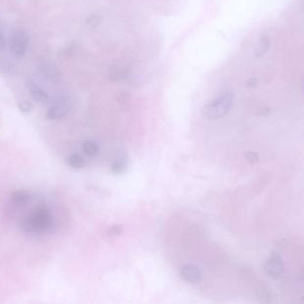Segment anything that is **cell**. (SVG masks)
Returning <instances> with one entry per match:
<instances>
[{
  "mask_svg": "<svg viewBox=\"0 0 304 304\" xmlns=\"http://www.w3.org/2000/svg\"><path fill=\"white\" fill-rule=\"evenodd\" d=\"M234 102V94L226 91L211 103L202 108V113L207 120H218L229 112Z\"/></svg>",
  "mask_w": 304,
  "mask_h": 304,
  "instance_id": "1",
  "label": "cell"
},
{
  "mask_svg": "<svg viewBox=\"0 0 304 304\" xmlns=\"http://www.w3.org/2000/svg\"><path fill=\"white\" fill-rule=\"evenodd\" d=\"M179 276L182 279L186 282L196 284L201 280L202 272L196 265L185 264L179 269Z\"/></svg>",
  "mask_w": 304,
  "mask_h": 304,
  "instance_id": "6",
  "label": "cell"
},
{
  "mask_svg": "<svg viewBox=\"0 0 304 304\" xmlns=\"http://www.w3.org/2000/svg\"><path fill=\"white\" fill-rule=\"evenodd\" d=\"M270 45H271V40L269 36H262L260 39L259 45L257 47V49L255 50V56L257 58H260L261 56H263L265 54L268 53V51L270 50Z\"/></svg>",
  "mask_w": 304,
  "mask_h": 304,
  "instance_id": "8",
  "label": "cell"
},
{
  "mask_svg": "<svg viewBox=\"0 0 304 304\" xmlns=\"http://www.w3.org/2000/svg\"><path fill=\"white\" fill-rule=\"evenodd\" d=\"M5 48V39L2 30L0 29V50H3Z\"/></svg>",
  "mask_w": 304,
  "mask_h": 304,
  "instance_id": "20",
  "label": "cell"
},
{
  "mask_svg": "<svg viewBox=\"0 0 304 304\" xmlns=\"http://www.w3.org/2000/svg\"><path fill=\"white\" fill-rule=\"evenodd\" d=\"M18 108H19L21 113H30V111L32 109V105L28 101H21L18 103Z\"/></svg>",
  "mask_w": 304,
  "mask_h": 304,
  "instance_id": "16",
  "label": "cell"
},
{
  "mask_svg": "<svg viewBox=\"0 0 304 304\" xmlns=\"http://www.w3.org/2000/svg\"><path fill=\"white\" fill-rule=\"evenodd\" d=\"M86 22H87V24H88L89 26H91V27H97V26L100 24L101 18H100L99 15H91V16H89Z\"/></svg>",
  "mask_w": 304,
  "mask_h": 304,
  "instance_id": "17",
  "label": "cell"
},
{
  "mask_svg": "<svg viewBox=\"0 0 304 304\" xmlns=\"http://www.w3.org/2000/svg\"><path fill=\"white\" fill-rule=\"evenodd\" d=\"M265 270L267 274L274 279L281 278L284 272V263L279 255H274L266 261Z\"/></svg>",
  "mask_w": 304,
  "mask_h": 304,
  "instance_id": "5",
  "label": "cell"
},
{
  "mask_svg": "<svg viewBox=\"0 0 304 304\" xmlns=\"http://www.w3.org/2000/svg\"><path fill=\"white\" fill-rule=\"evenodd\" d=\"M258 84L257 78H250L245 82V87L246 88H254Z\"/></svg>",
  "mask_w": 304,
  "mask_h": 304,
  "instance_id": "19",
  "label": "cell"
},
{
  "mask_svg": "<svg viewBox=\"0 0 304 304\" xmlns=\"http://www.w3.org/2000/svg\"><path fill=\"white\" fill-rule=\"evenodd\" d=\"M259 114L262 115V116H268L270 114V110L267 108H263L260 110V113Z\"/></svg>",
  "mask_w": 304,
  "mask_h": 304,
  "instance_id": "21",
  "label": "cell"
},
{
  "mask_svg": "<svg viewBox=\"0 0 304 304\" xmlns=\"http://www.w3.org/2000/svg\"><path fill=\"white\" fill-rule=\"evenodd\" d=\"M127 160L125 157H120L118 160L114 161L111 165V171L114 174H122L127 170Z\"/></svg>",
  "mask_w": 304,
  "mask_h": 304,
  "instance_id": "10",
  "label": "cell"
},
{
  "mask_svg": "<svg viewBox=\"0 0 304 304\" xmlns=\"http://www.w3.org/2000/svg\"><path fill=\"white\" fill-rule=\"evenodd\" d=\"M70 110V102L65 98H57L50 105L47 113L49 120H57L65 116Z\"/></svg>",
  "mask_w": 304,
  "mask_h": 304,
  "instance_id": "4",
  "label": "cell"
},
{
  "mask_svg": "<svg viewBox=\"0 0 304 304\" xmlns=\"http://www.w3.org/2000/svg\"><path fill=\"white\" fill-rule=\"evenodd\" d=\"M29 194L25 191H15L11 195V200L16 205H25L29 200Z\"/></svg>",
  "mask_w": 304,
  "mask_h": 304,
  "instance_id": "9",
  "label": "cell"
},
{
  "mask_svg": "<svg viewBox=\"0 0 304 304\" xmlns=\"http://www.w3.org/2000/svg\"><path fill=\"white\" fill-rule=\"evenodd\" d=\"M82 148L85 154L89 157L97 156L99 152V147L98 144L94 141H86L84 143Z\"/></svg>",
  "mask_w": 304,
  "mask_h": 304,
  "instance_id": "12",
  "label": "cell"
},
{
  "mask_svg": "<svg viewBox=\"0 0 304 304\" xmlns=\"http://www.w3.org/2000/svg\"><path fill=\"white\" fill-rule=\"evenodd\" d=\"M39 71H40V74L50 80H58L59 79L58 70L52 64L43 63L40 65Z\"/></svg>",
  "mask_w": 304,
  "mask_h": 304,
  "instance_id": "7",
  "label": "cell"
},
{
  "mask_svg": "<svg viewBox=\"0 0 304 304\" xmlns=\"http://www.w3.org/2000/svg\"><path fill=\"white\" fill-rule=\"evenodd\" d=\"M123 231V226L113 225L108 228L107 233L110 236H117V235H122Z\"/></svg>",
  "mask_w": 304,
  "mask_h": 304,
  "instance_id": "15",
  "label": "cell"
},
{
  "mask_svg": "<svg viewBox=\"0 0 304 304\" xmlns=\"http://www.w3.org/2000/svg\"><path fill=\"white\" fill-rule=\"evenodd\" d=\"M128 74L129 71H127V69L115 67L110 72V78L111 80H120L122 78H126Z\"/></svg>",
  "mask_w": 304,
  "mask_h": 304,
  "instance_id": "14",
  "label": "cell"
},
{
  "mask_svg": "<svg viewBox=\"0 0 304 304\" xmlns=\"http://www.w3.org/2000/svg\"><path fill=\"white\" fill-rule=\"evenodd\" d=\"M30 91H31L32 98L35 101L41 103H47L49 101V95L43 89L38 88V87H34V88H30Z\"/></svg>",
  "mask_w": 304,
  "mask_h": 304,
  "instance_id": "11",
  "label": "cell"
},
{
  "mask_svg": "<svg viewBox=\"0 0 304 304\" xmlns=\"http://www.w3.org/2000/svg\"><path fill=\"white\" fill-rule=\"evenodd\" d=\"M245 159L246 161L251 163V164H254L257 163L259 161V157L258 154L254 152H247L245 153Z\"/></svg>",
  "mask_w": 304,
  "mask_h": 304,
  "instance_id": "18",
  "label": "cell"
},
{
  "mask_svg": "<svg viewBox=\"0 0 304 304\" xmlns=\"http://www.w3.org/2000/svg\"><path fill=\"white\" fill-rule=\"evenodd\" d=\"M67 163L69 166L73 169H81L85 165V161L82 156H80L78 153H74L68 157Z\"/></svg>",
  "mask_w": 304,
  "mask_h": 304,
  "instance_id": "13",
  "label": "cell"
},
{
  "mask_svg": "<svg viewBox=\"0 0 304 304\" xmlns=\"http://www.w3.org/2000/svg\"><path fill=\"white\" fill-rule=\"evenodd\" d=\"M52 226V215L44 206L36 208L26 221V228L32 231H47Z\"/></svg>",
  "mask_w": 304,
  "mask_h": 304,
  "instance_id": "2",
  "label": "cell"
},
{
  "mask_svg": "<svg viewBox=\"0 0 304 304\" xmlns=\"http://www.w3.org/2000/svg\"><path fill=\"white\" fill-rule=\"evenodd\" d=\"M29 45V37L23 29H15L10 36L9 48L11 53L16 58H22Z\"/></svg>",
  "mask_w": 304,
  "mask_h": 304,
  "instance_id": "3",
  "label": "cell"
}]
</instances>
